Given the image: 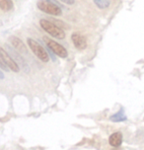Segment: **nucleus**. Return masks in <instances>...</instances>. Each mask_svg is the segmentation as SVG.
<instances>
[{"label": "nucleus", "instance_id": "f03ea898", "mask_svg": "<svg viewBox=\"0 0 144 150\" xmlns=\"http://www.w3.org/2000/svg\"><path fill=\"white\" fill-rule=\"evenodd\" d=\"M27 42H28V45L31 49V50L34 52V54L36 55L40 60H42V62H47V61L49 60V53H47V50L44 49L42 45H40L38 42H36L33 39H30V38H28Z\"/></svg>", "mask_w": 144, "mask_h": 150}, {"label": "nucleus", "instance_id": "39448f33", "mask_svg": "<svg viewBox=\"0 0 144 150\" xmlns=\"http://www.w3.org/2000/svg\"><path fill=\"white\" fill-rule=\"evenodd\" d=\"M5 50H6L8 52V54L14 59L15 62L19 65L20 68H23L25 72H29V65H28V63L26 62V60L22 57L21 53H19L18 52H15V50H13L10 45H5Z\"/></svg>", "mask_w": 144, "mask_h": 150}, {"label": "nucleus", "instance_id": "f8f14e48", "mask_svg": "<svg viewBox=\"0 0 144 150\" xmlns=\"http://www.w3.org/2000/svg\"><path fill=\"white\" fill-rule=\"evenodd\" d=\"M93 1L100 9H106L111 5V0H93Z\"/></svg>", "mask_w": 144, "mask_h": 150}, {"label": "nucleus", "instance_id": "ddd939ff", "mask_svg": "<svg viewBox=\"0 0 144 150\" xmlns=\"http://www.w3.org/2000/svg\"><path fill=\"white\" fill-rule=\"evenodd\" d=\"M0 68L3 69L5 71H9L10 69L9 67L7 66V64L5 63V60L3 58V55H2V52H1V47H0Z\"/></svg>", "mask_w": 144, "mask_h": 150}, {"label": "nucleus", "instance_id": "0eeeda50", "mask_svg": "<svg viewBox=\"0 0 144 150\" xmlns=\"http://www.w3.org/2000/svg\"><path fill=\"white\" fill-rule=\"evenodd\" d=\"M9 41L12 44L13 47H14V49L17 50L19 53H21V54H22V53H23V54H28V50H27L25 44L21 41L19 38H17L15 36H12V37H10Z\"/></svg>", "mask_w": 144, "mask_h": 150}, {"label": "nucleus", "instance_id": "9d476101", "mask_svg": "<svg viewBox=\"0 0 144 150\" xmlns=\"http://www.w3.org/2000/svg\"><path fill=\"white\" fill-rule=\"evenodd\" d=\"M110 120L114 122H124V120H126L127 117L124 115V109L121 108L118 112H116V114H114L113 116H111Z\"/></svg>", "mask_w": 144, "mask_h": 150}, {"label": "nucleus", "instance_id": "4468645a", "mask_svg": "<svg viewBox=\"0 0 144 150\" xmlns=\"http://www.w3.org/2000/svg\"><path fill=\"white\" fill-rule=\"evenodd\" d=\"M59 1L63 2V3H65L67 5H73L75 3V0H59Z\"/></svg>", "mask_w": 144, "mask_h": 150}, {"label": "nucleus", "instance_id": "f3484780", "mask_svg": "<svg viewBox=\"0 0 144 150\" xmlns=\"http://www.w3.org/2000/svg\"><path fill=\"white\" fill-rule=\"evenodd\" d=\"M143 120H144V119H143Z\"/></svg>", "mask_w": 144, "mask_h": 150}, {"label": "nucleus", "instance_id": "6e6552de", "mask_svg": "<svg viewBox=\"0 0 144 150\" xmlns=\"http://www.w3.org/2000/svg\"><path fill=\"white\" fill-rule=\"evenodd\" d=\"M1 52H2V55H3V58L5 60V63L7 64V66L9 67L10 70L14 71V72H19L21 68L19 67V65L15 62L14 59H13L11 56L8 54V52H6V50L1 47Z\"/></svg>", "mask_w": 144, "mask_h": 150}, {"label": "nucleus", "instance_id": "9b49d317", "mask_svg": "<svg viewBox=\"0 0 144 150\" xmlns=\"http://www.w3.org/2000/svg\"><path fill=\"white\" fill-rule=\"evenodd\" d=\"M0 8L3 11H9L13 8V2L11 0H0Z\"/></svg>", "mask_w": 144, "mask_h": 150}, {"label": "nucleus", "instance_id": "423d86ee", "mask_svg": "<svg viewBox=\"0 0 144 150\" xmlns=\"http://www.w3.org/2000/svg\"><path fill=\"white\" fill-rule=\"evenodd\" d=\"M71 40L73 42L74 47L79 50H84L87 47V41L86 38L82 36L81 34L78 33H73L71 35Z\"/></svg>", "mask_w": 144, "mask_h": 150}, {"label": "nucleus", "instance_id": "7ed1b4c3", "mask_svg": "<svg viewBox=\"0 0 144 150\" xmlns=\"http://www.w3.org/2000/svg\"><path fill=\"white\" fill-rule=\"evenodd\" d=\"M37 6H38V8L42 12L47 13V14L53 16H60L62 14L61 7L52 3V2L47 1V0H39L37 2Z\"/></svg>", "mask_w": 144, "mask_h": 150}, {"label": "nucleus", "instance_id": "20e7f679", "mask_svg": "<svg viewBox=\"0 0 144 150\" xmlns=\"http://www.w3.org/2000/svg\"><path fill=\"white\" fill-rule=\"evenodd\" d=\"M44 41L46 42L47 49H49L55 55L59 56L61 58H65L68 56L67 50H66L65 47H62L60 44H58V42H54L53 40L49 39V38H47V37L44 38Z\"/></svg>", "mask_w": 144, "mask_h": 150}, {"label": "nucleus", "instance_id": "dca6fc26", "mask_svg": "<svg viewBox=\"0 0 144 150\" xmlns=\"http://www.w3.org/2000/svg\"><path fill=\"white\" fill-rule=\"evenodd\" d=\"M0 79H4V74L1 70H0Z\"/></svg>", "mask_w": 144, "mask_h": 150}, {"label": "nucleus", "instance_id": "1a4fd4ad", "mask_svg": "<svg viewBox=\"0 0 144 150\" xmlns=\"http://www.w3.org/2000/svg\"><path fill=\"white\" fill-rule=\"evenodd\" d=\"M122 134L121 132H114L113 134L110 135V137H109V143H110L111 146L113 147H119L121 145L122 143Z\"/></svg>", "mask_w": 144, "mask_h": 150}, {"label": "nucleus", "instance_id": "2eb2a0df", "mask_svg": "<svg viewBox=\"0 0 144 150\" xmlns=\"http://www.w3.org/2000/svg\"><path fill=\"white\" fill-rule=\"evenodd\" d=\"M47 1H49V2H52V3H53V4H55V5H57V6H59V7H61V4L59 3L58 1H56V0H47Z\"/></svg>", "mask_w": 144, "mask_h": 150}, {"label": "nucleus", "instance_id": "f257e3e1", "mask_svg": "<svg viewBox=\"0 0 144 150\" xmlns=\"http://www.w3.org/2000/svg\"><path fill=\"white\" fill-rule=\"evenodd\" d=\"M40 25L44 31H46L47 34H49L50 36H52L53 38L57 40H62L65 38V33L59 26H57L56 24H54L53 22L47 19H42L40 21Z\"/></svg>", "mask_w": 144, "mask_h": 150}]
</instances>
